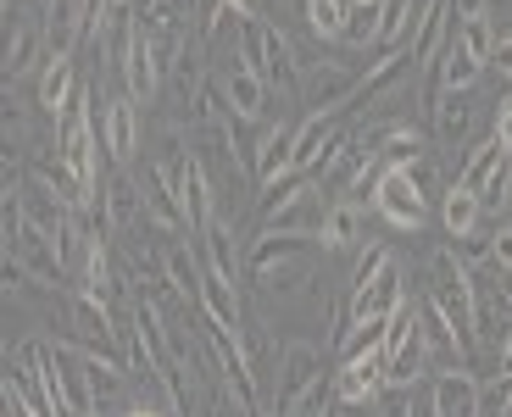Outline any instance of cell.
Returning <instances> with one entry per match:
<instances>
[{
  "mask_svg": "<svg viewBox=\"0 0 512 417\" xmlns=\"http://www.w3.org/2000/svg\"><path fill=\"white\" fill-rule=\"evenodd\" d=\"M51 356H56V395L67 401V412H73V417H95L101 406H95L90 356H84V345H67V340H56V345H51Z\"/></svg>",
  "mask_w": 512,
  "mask_h": 417,
  "instance_id": "obj_8",
  "label": "cell"
},
{
  "mask_svg": "<svg viewBox=\"0 0 512 417\" xmlns=\"http://www.w3.org/2000/svg\"><path fill=\"white\" fill-rule=\"evenodd\" d=\"M362 228H368L362 201H334L329 212H323V245H329V251H351V245H362Z\"/></svg>",
  "mask_w": 512,
  "mask_h": 417,
  "instance_id": "obj_20",
  "label": "cell"
},
{
  "mask_svg": "<svg viewBox=\"0 0 512 417\" xmlns=\"http://www.w3.org/2000/svg\"><path fill=\"white\" fill-rule=\"evenodd\" d=\"M318 384H323V356H318V345L290 340V345L279 351V379H273L268 412H273V417H290L295 406H301L312 390H318Z\"/></svg>",
  "mask_w": 512,
  "mask_h": 417,
  "instance_id": "obj_4",
  "label": "cell"
},
{
  "mask_svg": "<svg viewBox=\"0 0 512 417\" xmlns=\"http://www.w3.org/2000/svg\"><path fill=\"white\" fill-rule=\"evenodd\" d=\"M195 251H201L206 273L229 278V284H240V251H234V228L223 223V217H212V223L195 234Z\"/></svg>",
  "mask_w": 512,
  "mask_h": 417,
  "instance_id": "obj_18",
  "label": "cell"
},
{
  "mask_svg": "<svg viewBox=\"0 0 512 417\" xmlns=\"http://www.w3.org/2000/svg\"><path fill=\"white\" fill-rule=\"evenodd\" d=\"M334 390H340V406H373L384 390H390V373H384V351L346 356V367L334 373Z\"/></svg>",
  "mask_w": 512,
  "mask_h": 417,
  "instance_id": "obj_10",
  "label": "cell"
},
{
  "mask_svg": "<svg viewBox=\"0 0 512 417\" xmlns=\"http://www.w3.org/2000/svg\"><path fill=\"white\" fill-rule=\"evenodd\" d=\"M479 206H485V217H501L512 206V156L496 167V178H490L485 190H479Z\"/></svg>",
  "mask_w": 512,
  "mask_h": 417,
  "instance_id": "obj_34",
  "label": "cell"
},
{
  "mask_svg": "<svg viewBox=\"0 0 512 417\" xmlns=\"http://www.w3.org/2000/svg\"><path fill=\"white\" fill-rule=\"evenodd\" d=\"M223 101H229V112H234V123H262V112H268V84H262V78L251 73V67L240 62V56H234L229 67H223Z\"/></svg>",
  "mask_w": 512,
  "mask_h": 417,
  "instance_id": "obj_13",
  "label": "cell"
},
{
  "mask_svg": "<svg viewBox=\"0 0 512 417\" xmlns=\"http://www.w3.org/2000/svg\"><path fill=\"white\" fill-rule=\"evenodd\" d=\"M234 17H262V0H223Z\"/></svg>",
  "mask_w": 512,
  "mask_h": 417,
  "instance_id": "obj_39",
  "label": "cell"
},
{
  "mask_svg": "<svg viewBox=\"0 0 512 417\" xmlns=\"http://www.w3.org/2000/svg\"><path fill=\"white\" fill-rule=\"evenodd\" d=\"M379 162H384V167H412V162H423V134H418V128H407V123L384 128V134H379Z\"/></svg>",
  "mask_w": 512,
  "mask_h": 417,
  "instance_id": "obj_27",
  "label": "cell"
},
{
  "mask_svg": "<svg viewBox=\"0 0 512 417\" xmlns=\"http://www.w3.org/2000/svg\"><path fill=\"white\" fill-rule=\"evenodd\" d=\"M6 256H12V262L28 273V284H39V290H62L67 256L56 251L51 234H39V228H28V223H23V234H17V245H12Z\"/></svg>",
  "mask_w": 512,
  "mask_h": 417,
  "instance_id": "obj_9",
  "label": "cell"
},
{
  "mask_svg": "<svg viewBox=\"0 0 512 417\" xmlns=\"http://www.w3.org/2000/svg\"><path fill=\"white\" fill-rule=\"evenodd\" d=\"M73 329H78V345L90 356H106V362H123V340H117V317H112V306H101L95 295H84V290H73Z\"/></svg>",
  "mask_w": 512,
  "mask_h": 417,
  "instance_id": "obj_7",
  "label": "cell"
},
{
  "mask_svg": "<svg viewBox=\"0 0 512 417\" xmlns=\"http://www.w3.org/2000/svg\"><path fill=\"white\" fill-rule=\"evenodd\" d=\"M357 89H362V73L340 62H307V73H301V101L312 112H346L357 101Z\"/></svg>",
  "mask_w": 512,
  "mask_h": 417,
  "instance_id": "obj_6",
  "label": "cell"
},
{
  "mask_svg": "<svg viewBox=\"0 0 512 417\" xmlns=\"http://www.w3.org/2000/svg\"><path fill=\"white\" fill-rule=\"evenodd\" d=\"M457 256L474 267V273H485L490 267V234H468V240H457Z\"/></svg>",
  "mask_w": 512,
  "mask_h": 417,
  "instance_id": "obj_37",
  "label": "cell"
},
{
  "mask_svg": "<svg viewBox=\"0 0 512 417\" xmlns=\"http://www.w3.org/2000/svg\"><path fill=\"white\" fill-rule=\"evenodd\" d=\"M39 45H45V28H39V23H17L12 39H6V78H23L28 67H34Z\"/></svg>",
  "mask_w": 512,
  "mask_h": 417,
  "instance_id": "obj_28",
  "label": "cell"
},
{
  "mask_svg": "<svg viewBox=\"0 0 512 417\" xmlns=\"http://www.w3.org/2000/svg\"><path fill=\"white\" fill-rule=\"evenodd\" d=\"M117 417H162V412H145V406H134V412H117Z\"/></svg>",
  "mask_w": 512,
  "mask_h": 417,
  "instance_id": "obj_43",
  "label": "cell"
},
{
  "mask_svg": "<svg viewBox=\"0 0 512 417\" xmlns=\"http://www.w3.org/2000/svg\"><path fill=\"white\" fill-rule=\"evenodd\" d=\"M479 417H512V373L479 384Z\"/></svg>",
  "mask_w": 512,
  "mask_h": 417,
  "instance_id": "obj_35",
  "label": "cell"
},
{
  "mask_svg": "<svg viewBox=\"0 0 512 417\" xmlns=\"http://www.w3.org/2000/svg\"><path fill=\"white\" fill-rule=\"evenodd\" d=\"M440 217H446V234H451V240H468V234H479V223H485V206H479L474 190L451 184V190L440 195Z\"/></svg>",
  "mask_w": 512,
  "mask_h": 417,
  "instance_id": "obj_21",
  "label": "cell"
},
{
  "mask_svg": "<svg viewBox=\"0 0 512 417\" xmlns=\"http://www.w3.org/2000/svg\"><path fill=\"white\" fill-rule=\"evenodd\" d=\"M346 12L351 0H307V28L318 39H346Z\"/></svg>",
  "mask_w": 512,
  "mask_h": 417,
  "instance_id": "obj_31",
  "label": "cell"
},
{
  "mask_svg": "<svg viewBox=\"0 0 512 417\" xmlns=\"http://www.w3.org/2000/svg\"><path fill=\"white\" fill-rule=\"evenodd\" d=\"M290 173H295V128L290 123H268L262 134H256V173H251V184L256 190H273V184H284Z\"/></svg>",
  "mask_w": 512,
  "mask_h": 417,
  "instance_id": "obj_11",
  "label": "cell"
},
{
  "mask_svg": "<svg viewBox=\"0 0 512 417\" xmlns=\"http://www.w3.org/2000/svg\"><path fill=\"white\" fill-rule=\"evenodd\" d=\"M507 301H512V273H507Z\"/></svg>",
  "mask_w": 512,
  "mask_h": 417,
  "instance_id": "obj_44",
  "label": "cell"
},
{
  "mask_svg": "<svg viewBox=\"0 0 512 417\" xmlns=\"http://www.w3.org/2000/svg\"><path fill=\"white\" fill-rule=\"evenodd\" d=\"M457 17H451V0H423L418 12V28H412V62H435L440 45L451 39Z\"/></svg>",
  "mask_w": 512,
  "mask_h": 417,
  "instance_id": "obj_19",
  "label": "cell"
},
{
  "mask_svg": "<svg viewBox=\"0 0 512 417\" xmlns=\"http://www.w3.org/2000/svg\"><path fill=\"white\" fill-rule=\"evenodd\" d=\"M101 12H106V17H117V12H128V0H101Z\"/></svg>",
  "mask_w": 512,
  "mask_h": 417,
  "instance_id": "obj_42",
  "label": "cell"
},
{
  "mask_svg": "<svg viewBox=\"0 0 512 417\" xmlns=\"http://www.w3.org/2000/svg\"><path fill=\"white\" fill-rule=\"evenodd\" d=\"M451 39H457V45L474 56V62H496V45H501V39H496V23H490V12H485V17H468V23H457V28H451Z\"/></svg>",
  "mask_w": 512,
  "mask_h": 417,
  "instance_id": "obj_29",
  "label": "cell"
},
{
  "mask_svg": "<svg viewBox=\"0 0 512 417\" xmlns=\"http://www.w3.org/2000/svg\"><path fill=\"white\" fill-rule=\"evenodd\" d=\"M429 301L451 317V329L474 345V273L457 251H435L429 262Z\"/></svg>",
  "mask_w": 512,
  "mask_h": 417,
  "instance_id": "obj_3",
  "label": "cell"
},
{
  "mask_svg": "<svg viewBox=\"0 0 512 417\" xmlns=\"http://www.w3.org/2000/svg\"><path fill=\"white\" fill-rule=\"evenodd\" d=\"M373 212L390 228H423L429 201H423V190L412 184L407 167H379V178H373Z\"/></svg>",
  "mask_w": 512,
  "mask_h": 417,
  "instance_id": "obj_5",
  "label": "cell"
},
{
  "mask_svg": "<svg viewBox=\"0 0 512 417\" xmlns=\"http://www.w3.org/2000/svg\"><path fill=\"white\" fill-rule=\"evenodd\" d=\"M507 162V151H501V139L490 134V139H479V145H468V156H462V173H457V184L462 190H485L490 178H496V167Z\"/></svg>",
  "mask_w": 512,
  "mask_h": 417,
  "instance_id": "obj_24",
  "label": "cell"
},
{
  "mask_svg": "<svg viewBox=\"0 0 512 417\" xmlns=\"http://www.w3.org/2000/svg\"><path fill=\"white\" fill-rule=\"evenodd\" d=\"M496 373H512V329H507V340H501V356H496Z\"/></svg>",
  "mask_w": 512,
  "mask_h": 417,
  "instance_id": "obj_41",
  "label": "cell"
},
{
  "mask_svg": "<svg viewBox=\"0 0 512 417\" xmlns=\"http://www.w3.org/2000/svg\"><path fill=\"white\" fill-rule=\"evenodd\" d=\"M45 62H73V45L84 39V0H45Z\"/></svg>",
  "mask_w": 512,
  "mask_h": 417,
  "instance_id": "obj_14",
  "label": "cell"
},
{
  "mask_svg": "<svg viewBox=\"0 0 512 417\" xmlns=\"http://www.w3.org/2000/svg\"><path fill=\"white\" fill-rule=\"evenodd\" d=\"M440 84L451 89V95H468V89L479 84V73H485V62H474V56L462 51L457 39H446V45H440Z\"/></svg>",
  "mask_w": 512,
  "mask_h": 417,
  "instance_id": "obj_26",
  "label": "cell"
},
{
  "mask_svg": "<svg viewBox=\"0 0 512 417\" xmlns=\"http://www.w3.org/2000/svg\"><path fill=\"white\" fill-rule=\"evenodd\" d=\"M496 139H501V151L512 156V95H501V101H496Z\"/></svg>",
  "mask_w": 512,
  "mask_h": 417,
  "instance_id": "obj_38",
  "label": "cell"
},
{
  "mask_svg": "<svg viewBox=\"0 0 512 417\" xmlns=\"http://www.w3.org/2000/svg\"><path fill=\"white\" fill-rule=\"evenodd\" d=\"M429 401H435V417H479V379L468 367H446L429 384Z\"/></svg>",
  "mask_w": 512,
  "mask_h": 417,
  "instance_id": "obj_16",
  "label": "cell"
},
{
  "mask_svg": "<svg viewBox=\"0 0 512 417\" xmlns=\"http://www.w3.org/2000/svg\"><path fill=\"white\" fill-rule=\"evenodd\" d=\"M95 417H101V412H95Z\"/></svg>",
  "mask_w": 512,
  "mask_h": 417,
  "instance_id": "obj_45",
  "label": "cell"
},
{
  "mask_svg": "<svg viewBox=\"0 0 512 417\" xmlns=\"http://www.w3.org/2000/svg\"><path fill=\"white\" fill-rule=\"evenodd\" d=\"M490 273H512V228H490Z\"/></svg>",
  "mask_w": 512,
  "mask_h": 417,
  "instance_id": "obj_36",
  "label": "cell"
},
{
  "mask_svg": "<svg viewBox=\"0 0 512 417\" xmlns=\"http://www.w3.org/2000/svg\"><path fill=\"white\" fill-rule=\"evenodd\" d=\"M101 145L112 156V167H128L140 151V112H134V95H112L101 106Z\"/></svg>",
  "mask_w": 512,
  "mask_h": 417,
  "instance_id": "obj_12",
  "label": "cell"
},
{
  "mask_svg": "<svg viewBox=\"0 0 512 417\" xmlns=\"http://www.w3.org/2000/svg\"><path fill=\"white\" fill-rule=\"evenodd\" d=\"M496 67L512 78V39H501V45H496Z\"/></svg>",
  "mask_w": 512,
  "mask_h": 417,
  "instance_id": "obj_40",
  "label": "cell"
},
{
  "mask_svg": "<svg viewBox=\"0 0 512 417\" xmlns=\"http://www.w3.org/2000/svg\"><path fill=\"white\" fill-rule=\"evenodd\" d=\"M162 273H167V284L179 290V301H201V273H206V262L190 251V245H167Z\"/></svg>",
  "mask_w": 512,
  "mask_h": 417,
  "instance_id": "obj_25",
  "label": "cell"
},
{
  "mask_svg": "<svg viewBox=\"0 0 512 417\" xmlns=\"http://www.w3.org/2000/svg\"><path fill=\"white\" fill-rule=\"evenodd\" d=\"M468 117H474V112H468V95H451V89H446L440 106H435V134L446 139V145H457V139L468 134Z\"/></svg>",
  "mask_w": 512,
  "mask_h": 417,
  "instance_id": "obj_32",
  "label": "cell"
},
{
  "mask_svg": "<svg viewBox=\"0 0 512 417\" xmlns=\"http://www.w3.org/2000/svg\"><path fill=\"white\" fill-rule=\"evenodd\" d=\"M379 6L384 0H351V12H346V45L351 51L379 45Z\"/></svg>",
  "mask_w": 512,
  "mask_h": 417,
  "instance_id": "obj_30",
  "label": "cell"
},
{
  "mask_svg": "<svg viewBox=\"0 0 512 417\" xmlns=\"http://www.w3.org/2000/svg\"><path fill=\"white\" fill-rule=\"evenodd\" d=\"M407 28H418V17H412V0H384V6H379V45L401 51L396 39L407 34Z\"/></svg>",
  "mask_w": 512,
  "mask_h": 417,
  "instance_id": "obj_33",
  "label": "cell"
},
{
  "mask_svg": "<svg viewBox=\"0 0 512 417\" xmlns=\"http://www.w3.org/2000/svg\"><path fill=\"white\" fill-rule=\"evenodd\" d=\"M234 56H240V62L251 67L268 89L301 95V73H307V62L295 56V45L273 23H262V17H234Z\"/></svg>",
  "mask_w": 512,
  "mask_h": 417,
  "instance_id": "obj_1",
  "label": "cell"
},
{
  "mask_svg": "<svg viewBox=\"0 0 512 417\" xmlns=\"http://www.w3.org/2000/svg\"><path fill=\"white\" fill-rule=\"evenodd\" d=\"M6 384L34 406L39 417H73L67 401L56 395V356H51V340H17L12 362H6Z\"/></svg>",
  "mask_w": 512,
  "mask_h": 417,
  "instance_id": "obj_2",
  "label": "cell"
},
{
  "mask_svg": "<svg viewBox=\"0 0 512 417\" xmlns=\"http://www.w3.org/2000/svg\"><path fill=\"white\" fill-rule=\"evenodd\" d=\"M201 317L206 323H218V329H229V334H240L245 329V312H240V284H229V278H218V273H201Z\"/></svg>",
  "mask_w": 512,
  "mask_h": 417,
  "instance_id": "obj_17",
  "label": "cell"
},
{
  "mask_svg": "<svg viewBox=\"0 0 512 417\" xmlns=\"http://www.w3.org/2000/svg\"><path fill=\"white\" fill-rule=\"evenodd\" d=\"M84 278H78V290L84 295H95L101 306H112V295H117V278H112V256H106V245H101V234H84Z\"/></svg>",
  "mask_w": 512,
  "mask_h": 417,
  "instance_id": "obj_22",
  "label": "cell"
},
{
  "mask_svg": "<svg viewBox=\"0 0 512 417\" xmlns=\"http://www.w3.org/2000/svg\"><path fill=\"white\" fill-rule=\"evenodd\" d=\"M312 240H318V234H262V240L251 245V256H245V273H251L256 284H268L284 262H301V256L312 251Z\"/></svg>",
  "mask_w": 512,
  "mask_h": 417,
  "instance_id": "obj_15",
  "label": "cell"
},
{
  "mask_svg": "<svg viewBox=\"0 0 512 417\" xmlns=\"http://www.w3.org/2000/svg\"><path fill=\"white\" fill-rule=\"evenodd\" d=\"M78 89H84V84L73 78V62H45V78H39V106H45L56 123H62L67 106L78 101Z\"/></svg>",
  "mask_w": 512,
  "mask_h": 417,
  "instance_id": "obj_23",
  "label": "cell"
}]
</instances>
